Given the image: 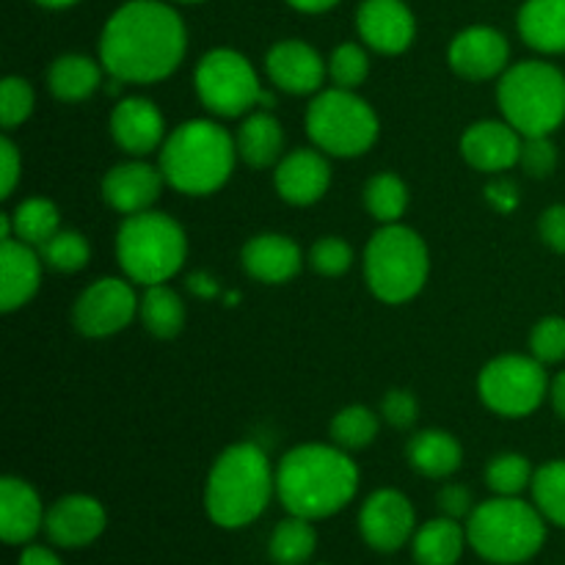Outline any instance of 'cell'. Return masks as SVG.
<instances>
[{"instance_id":"6da1fadb","label":"cell","mask_w":565,"mask_h":565,"mask_svg":"<svg viewBox=\"0 0 565 565\" xmlns=\"http://www.w3.org/2000/svg\"><path fill=\"white\" fill-rule=\"evenodd\" d=\"M188 50L185 22L160 0H130L103 28L99 61L110 77L154 83L182 64Z\"/></svg>"},{"instance_id":"7a4b0ae2","label":"cell","mask_w":565,"mask_h":565,"mask_svg":"<svg viewBox=\"0 0 565 565\" xmlns=\"http://www.w3.org/2000/svg\"><path fill=\"white\" fill-rule=\"evenodd\" d=\"M359 489V469L340 447L301 445L281 458L276 469V494L287 513L326 519L342 511Z\"/></svg>"},{"instance_id":"3957f363","label":"cell","mask_w":565,"mask_h":565,"mask_svg":"<svg viewBox=\"0 0 565 565\" xmlns=\"http://www.w3.org/2000/svg\"><path fill=\"white\" fill-rule=\"evenodd\" d=\"M274 491L276 475L270 472L268 456L252 441H241L221 452L210 469L204 505L218 527L237 530L265 511Z\"/></svg>"},{"instance_id":"277c9868","label":"cell","mask_w":565,"mask_h":565,"mask_svg":"<svg viewBox=\"0 0 565 565\" xmlns=\"http://www.w3.org/2000/svg\"><path fill=\"white\" fill-rule=\"evenodd\" d=\"M237 143L221 125L191 119L177 127L160 149V171L166 182L188 196H207L230 180Z\"/></svg>"},{"instance_id":"5b68a950","label":"cell","mask_w":565,"mask_h":565,"mask_svg":"<svg viewBox=\"0 0 565 565\" xmlns=\"http://www.w3.org/2000/svg\"><path fill=\"white\" fill-rule=\"evenodd\" d=\"M546 539L544 513L519 497H497L469 513L467 541L489 563L516 565L539 555Z\"/></svg>"},{"instance_id":"8992f818","label":"cell","mask_w":565,"mask_h":565,"mask_svg":"<svg viewBox=\"0 0 565 565\" xmlns=\"http://www.w3.org/2000/svg\"><path fill=\"white\" fill-rule=\"evenodd\" d=\"M497 99L522 136H552L565 119V75L546 61H522L502 72Z\"/></svg>"},{"instance_id":"52a82bcc","label":"cell","mask_w":565,"mask_h":565,"mask_svg":"<svg viewBox=\"0 0 565 565\" xmlns=\"http://www.w3.org/2000/svg\"><path fill=\"white\" fill-rule=\"evenodd\" d=\"M188 241L182 226L166 213L127 215L116 235V257L127 279L143 287L166 285L182 268Z\"/></svg>"},{"instance_id":"ba28073f","label":"cell","mask_w":565,"mask_h":565,"mask_svg":"<svg viewBox=\"0 0 565 565\" xmlns=\"http://www.w3.org/2000/svg\"><path fill=\"white\" fill-rule=\"evenodd\" d=\"M428 246L414 230L386 224L375 232L364 252V276L375 298L384 303H406L428 279Z\"/></svg>"},{"instance_id":"9c48e42d","label":"cell","mask_w":565,"mask_h":565,"mask_svg":"<svg viewBox=\"0 0 565 565\" xmlns=\"http://www.w3.org/2000/svg\"><path fill=\"white\" fill-rule=\"evenodd\" d=\"M307 132L326 154L356 158L379 138V116L348 88H329L309 105Z\"/></svg>"},{"instance_id":"30bf717a","label":"cell","mask_w":565,"mask_h":565,"mask_svg":"<svg viewBox=\"0 0 565 565\" xmlns=\"http://www.w3.org/2000/svg\"><path fill=\"white\" fill-rule=\"evenodd\" d=\"M196 94L213 114L241 116L254 105L274 103L270 94L263 92L252 61L235 50H210L196 66Z\"/></svg>"},{"instance_id":"8fae6325","label":"cell","mask_w":565,"mask_h":565,"mask_svg":"<svg viewBox=\"0 0 565 565\" xmlns=\"http://www.w3.org/2000/svg\"><path fill=\"white\" fill-rule=\"evenodd\" d=\"M480 401L502 417H527L544 403L550 379L539 359L500 356L478 379Z\"/></svg>"},{"instance_id":"7c38bea8","label":"cell","mask_w":565,"mask_h":565,"mask_svg":"<svg viewBox=\"0 0 565 565\" xmlns=\"http://www.w3.org/2000/svg\"><path fill=\"white\" fill-rule=\"evenodd\" d=\"M138 298L125 279H97L75 303V326L86 337H110L130 326Z\"/></svg>"},{"instance_id":"4fadbf2b","label":"cell","mask_w":565,"mask_h":565,"mask_svg":"<svg viewBox=\"0 0 565 565\" xmlns=\"http://www.w3.org/2000/svg\"><path fill=\"white\" fill-rule=\"evenodd\" d=\"M359 527L364 541L379 552H395L412 539L414 533V508L406 494L395 489H381L367 497L362 513H359Z\"/></svg>"},{"instance_id":"5bb4252c","label":"cell","mask_w":565,"mask_h":565,"mask_svg":"<svg viewBox=\"0 0 565 565\" xmlns=\"http://www.w3.org/2000/svg\"><path fill=\"white\" fill-rule=\"evenodd\" d=\"M511 47L500 31L475 25L458 33L450 44V66L467 81H489L505 72Z\"/></svg>"},{"instance_id":"9a60e30c","label":"cell","mask_w":565,"mask_h":565,"mask_svg":"<svg viewBox=\"0 0 565 565\" xmlns=\"http://www.w3.org/2000/svg\"><path fill=\"white\" fill-rule=\"evenodd\" d=\"M359 33L373 50L397 55L408 50L417 33L412 9L403 0H364L356 17Z\"/></svg>"},{"instance_id":"2e32d148","label":"cell","mask_w":565,"mask_h":565,"mask_svg":"<svg viewBox=\"0 0 565 565\" xmlns=\"http://www.w3.org/2000/svg\"><path fill=\"white\" fill-rule=\"evenodd\" d=\"M44 527L53 544L77 550L97 541L105 530V511L94 497L72 494L55 502L44 516Z\"/></svg>"},{"instance_id":"e0dca14e","label":"cell","mask_w":565,"mask_h":565,"mask_svg":"<svg viewBox=\"0 0 565 565\" xmlns=\"http://www.w3.org/2000/svg\"><path fill=\"white\" fill-rule=\"evenodd\" d=\"M265 66H268L270 81L290 94L318 92L326 81V72H329L318 50L309 47L307 42H298V39L274 44L268 58H265Z\"/></svg>"},{"instance_id":"ac0fdd59","label":"cell","mask_w":565,"mask_h":565,"mask_svg":"<svg viewBox=\"0 0 565 565\" xmlns=\"http://www.w3.org/2000/svg\"><path fill=\"white\" fill-rule=\"evenodd\" d=\"M524 136L508 121H478L461 138V152L480 171H505L522 158Z\"/></svg>"},{"instance_id":"d6986e66","label":"cell","mask_w":565,"mask_h":565,"mask_svg":"<svg viewBox=\"0 0 565 565\" xmlns=\"http://www.w3.org/2000/svg\"><path fill=\"white\" fill-rule=\"evenodd\" d=\"M331 185L329 160L318 149H296L276 166V191L285 202L315 204L326 196Z\"/></svg>"},{"instance_id":"ffe728a7","label":"cell","mask_w":565,"mask_h":565,"mask_svg":"<svg viewBox=\"0 0 565 565\" xmlns=\"http://www.w3.org/2000/svg\"><path fill=\"white\" fill-rule=\"evenodd\" d=\"M163 171L149 163H121L110 169L103 180V199L125 215L143 213L152 207L163 191Z\"/></svg>"},{"instance_id":"44dd1931","label":"cell","mask_w":565,"mask_h":565,"mask_svg":"<svg viewBox=\"0 0 565 565\" xmlns=\"http://www.w3.org/2000/svg\"><path fill=\"white\" fill-rule=\"evenodd\" d=\"M163 114L143 97H127L110 114V132L130 154H149L163 141Z\"/></svg>"},{"instance_id":"7402d4cb","label":"cell","mask_w":565,"mask_h":565,"mask_svg":"<svg viewBox=\"0 0 565 565\" xmlns=\"http://www.w3.org/2000/svg\"><path fill=\"white\" fill-rule=\"evenodd\" d=\"M39 279H42V263L33 246L17 237L3 241L0 246V309L14 312L25 307L36 296Z\"/></svg>"},{"instance_id":"603a6c76","label":"cell","mask_w":565,"mask_h":565,"mask_svg":"<svg viewBox=\"0 0 565 565\" xmlns=\"http://www.w3.org/2000/svg\"><path fill=\"white\" fill-rule=\"evenodd\" d=\"M301 263L303 257L298 243L290 241L287 235H276V232L252 237L243 246V265H246L254 279L265 281V285L290 281L301 270Z\"/></svg>"},{"instance_id":"cb8c5ba5","label":"cell","mask_w":565,"mask_h":565,"mask_svg":"<svg viewBox=\"0 0 565 565\" xmlns=\"http://www.w3.org/2000/svg\"><path fill=\"white\" fill-rule=\"evenodd\" d=\"M44 522L39 494L20 478L0 480V539L6 544H25Z\"/></svg>"},{"instance_id":"d4e9b609","label":"cell","mask_w":565,"mask_h":565,"mask_svg":"<svg viewBox=\"0 0 565 565\" xmlns=\"http://www.w3.org/2000/svg\"><path fill=\"white\" fill-rule=\"evenodd\" d=\"M519 33L541 53H565V0H527L519 11Z\"/></svg>"},{"instance_id":"484cf974","label":"cell","mask_w":565,"mask_h":565,"mask_svg":"<svg viewBox=\"0 0 565 565\" xmlns=\"http://www.w3.org/2000/svg\"><path fill=\"white\" fill-rule=\"evenodd\" d=\"M237 154L246 160L252 169H268L276 160L281 158V147H285V132L276 116L265 114H252L243 127L237 130Z\"/></svg>"},{"instance_id":"4316f807","label":"cell","mask_w":565,"mask_h":565,"mask_svg":"<svg viewBox=\"0 0 565 565\" xmlns=\"http://www.w3.org/2000/svg\"><path fill=\"white\" fill-rule=\"evenodd\" d=\"M408 461L425 478H450L461 467V445L447 430H423L408 441Z\"/></svg>"},{"instance_id":"83f0119b","label":"cell","mask_w":565,"mask_h":565,"mask_svg":"<svg viewBox=\"0 0 565 565\" xmlns=\"http://www.w3.org/2000/svg\"><path fill=\"white\" fill-rule=\"evenodd\" d=\"M47 83L50 92L58 99H64V103H81V99L92 97L97 92L99 83H103V72H99V66L88 55L70 53L53 61Z\"/></svg>"},{"instance_id":"f1b7e54d","label":"cell","mask_w":565,"mask_h":565,"mask_svg":"<svg viewBox=\"0 0 565 565\" xmlns=\"http://www.w3.org/2000/svg\"><path fill=\"white\" fill-rule=\"evenodd\" d=\"M461 552L463 530L458 519H434L414 535V561L419 565H456Z\"/></svg>"},{"instance_id":"f546056e","label":"cell","mask_w":565,"mask_h":565,"mask_svg":"<svg viewBox=\"0 0 565 565\" xmlns=\"http://www.w3.org/2000/svg\"><path fill=\"white\" fill-rule=\"evenodd\" d=\"M138 312H141V320L143 326H147L149 334L160 337V340H171V337L180 334L182 326H185V307H182V298L166 285L147 287L141 303H138Z\"/></svg>"},{"instance_id":"4dcf8cb0","label":"cell","mask_w":565,"mask_h":565,"mask_svg":"<svg viewBox=\"0 0 565 565\" xmlns=\"http://www.w3.org/2000/svg\"><path fill=\"white\" fill-rule=\"evenodd\" d=\"M11 215V232L17 241L28 243V246L42 248L55 232L61 230V215L50 199H25L17 204Z\"/></svg>"},{"instance_id":"1f68e13d","label":"cell","mask_w":565,"mask_h":565,"mask_svg":"<svg viewBox=\"0 0 565 565\" xmlns=\"http://www.w3.org/2000/svg\"><path fill=\"white\" fill-rule=\"evenodd\" d=\"M318 535H315L309 519L292 516L276 524L270 535V557L276 565H303L315 555Z\"/></svg>"},{"instance_id":"d6a6232c","label":"cell","mask_w":565,"mask_h":565,"mask_svg":"<svg viewBox=\"0 0 565 565\" xmlns=\"http://www.w3.org/2000/svg\"><path fill=\"white\" fill-rule=\"evenodd\" d=\"M364 204H367L370 215L381 224H397L401 215L408 207V191L406 182L397 174H375L364 188Z\"/></svg>"},{"instance_id":"836d02e7","label":"cell","mask_w":565,"mask_h":565,"mask_svg":"<svg viewBox=\"0 0 565 565\" xmlns=\"http://www.w3.org/2000/svg\"><path fill=\"white\" fill-rule=\"evenodd\" d=\"M533 497L544 519L565 527V461H550L533 475Z\"/></svg>"},{"instance_id":"e575fe53","label":"cell","mask_w":565,"mask_h":565,"mask_svg":"<svg viewBox=\"0 0 565 565\" xmlns=\"http://www.w3.org/2000/svg\"><path fill=\"white\" fill-rule=\"evenodd\" d=\"M379 434V417L367 406H348L331 419V436L342 450H362Z\"/></svg>"},{"instance_id":"d590c367","label":"cell","mask_w":565,"mask_h":565,"mask_svg":"<svg viewBox=\"0 0 565 565\" xmlns=\"http://www.w3.org/2000/svg\"><path fill=\"white\" fill-rule=\"evenodd\" d=\"M42 259L50 268L61 270V274H75L92 257V248H88L86 237L75 230H58L42 248Z\"/></svg>"},{"instance_id":"8d00e7d4","label":"cell","mask_w":565,"mask_h":565,"mask_svg":"<svg viewBox=\"0 0 565 565\" xmlns=\"http://www.w3.org/2000/svg\"><path fill=\"white\" fill-rule=\"evenodd\" d=\"M533 467L524 456L519 452H505V456H497L494 461L486 469V480H489L491 491H497L500 497H516L522 494L527 486H533Z\"/></svg>"},{"instance_id":"74e56055","label":"cell","mask_w":565,"mask_h":565,"mask_svg":"<svg viewBox=\"0 0 565 565\" xmlns=\"http://www.w3.org/2000/svg\"><path fill=\"white\" fill-rule=\"evenodd\" d=\"M329 72H331V81L337 83V88H353L362 86L370 75V58L359 44L345 42L331 53L329 61Z\"/></svg>"},{"instance_id":"f35d334b","label":"cell","mask_w":565,"mask_h":565,"mask_svg":"<svg viewBox=\"0 0 565 565\" xmlns=\"http://www.w3.org/2000/svg\"><path fill=\"white\" fill-rule=\"evenodd\" d=\"M33 110V88L22 77H6L0 86V121L6 130H14L17 125L31 116Z\"/></svg>"},{"instance_id":"ab89813d","label":"cell","mask_w":565,"mask_h":565,"mask_svg":"<svg viewBox=\"0 0 565 565\" xmlns=\"http://www.w3.org/2000/svg\"><path fill=\"white\" fill-rule=\"evenodd\" d=\"M530 348L541 364H555L565 359V320L544 318L530 334Z\"/></svg>"},{"instance_id":"60d3db41","label":"cell","mask_w":565,"mask_h":565,"mask_svg":"<svg viewBox=\"0 0 565 565\" xmlns=\"http://www.w3.org/2000/svg\"><path fill=\"white\" fill-rule=\"evenodd\" d=\"M312 265L323 276H342L353 263V252L342 237H320L312 246Z\"/></svg>"},{"instance_id":"b9f144b4","label":"cell","mask_w":565,"mask_h":565,"mask_svg":"<svg viewBox=\"0 0 565 565\" xmlns=\"http://www.w3.org/2000/svg\"><path fill=\"white\" fill-rule=\"evenodd\" d=\"M522 169L530 177H550L557 166V149L550 141V136H524L522 141V158H519Z\"/></svg>"},{"instance_id":"7bdbcfd3","label":"cell","mask_w":565,"mask_h":565,"mask_svg":"<svg viewBox=\"0 0 565 565\" xmlns=\"http://www.w3.org/2000/svg\"><path fill=\"white\" fill-rule=\"evenodd\" d=\"M381 414L392 428H408L417 419V401H414L412 392L392 390L386 392L384 403H381Z\"/></svg>"},{"instance_id":"ee69618b","label":"cell","mask_w":565,"mask_h":565,"mask_svg":"<svg viewBox=\"0 0 565 565\" xmlns=\"http://www.w3.org/2000/svg\"><path fill=\"white\" fill-rule=\"evenodd\" d=\"M541 237L546 246L565 254V204H555L541 215Z\"/></svg>"},{"instance_id":"f6af8a7d","label":"cell","mask_w":565,"mask_h":565,"mask_svg":"<svg viewBox=\"0 0 565 565\" xmlns=\"http://www.w3.org/2000/svg\"><path fill=\"white\" fill-rule=\"evenodd\" d=\"M436 502H439L441 513L450 519H461L472 513V494L463 486H445L439 497H436Z\"/></svg>"},{"instance_id":"bcb514c9","label":"cell","mask_w":565,"mask_h":565,"mask_svg":"<svg viewBox=\"0 0 565 565\" xmlns=\"http://www.w3.org/2000/svg\"><path fill=\"white\" fill-rule=\"evenodd\" d=\"M0 160H3V171H0V180H3V188H0V191L3 193H0V196L9 199L11 193H14L17 180H20V169H22L20 152H17V147L9 141V138L0 141Z\"/></svg>"},{"instance_id":"7dc6e473","label":"cell","mask_w":565,"mask_h":565,"mask_svg":"<svg viewBox=\"0 0 565 565\" xmlns=\"http://www.w3.org/2000/svg\"><path fill=\"white\" fill-rule=\"evenodd\" d=\"M188 287L202 298H215L221 292V285L210 274H193L191 279H188Z\"/></svg>"},{"instance_id":"c3c4849f","label":"cell","mask_w":565,"mask_h":565,"mask_svg":"<svg viewBox=\"0 0 565 565\" xmlns=\"http://www.w3.org/2000/svg\"><path fill=\"white\" fill-rule=\"evenodd\" d=\"M20 565H64V563H61L53 552L44 550V546H28V550L22 552Z\"/></svg>"},{"instance_id":"681fc988","label":"cell","mask_w":565,"mask_h":565,"mask_svg":"<svg viewBox=\"0 0 565 565\" xmlns=\"http://www.w3.org/2000/svg\"><path fill=\"white\" fill-rule=\"evenodd\" d=\"M292 9L309 11V14H320V11H329L331 6H337L340 0H287Z\"/></svg>"},{"instance_id":"f907efd6","label":"cell","mask_w":565,"mask_h":565,"mask_svg":"<svg viewBox=\"0 0 565 565\" xmlns=\"http://www.w3.org/2000/svg\"><path fill=\"white\" fill-rule=\"evenodd\" d=\"M552 406H555V412L565 419V373H561L552 381Z\"/></svg>"},{"instance_id":"816d5d0a","label":"cell","mask_w":565,"mask_h":565,"mask_svg":"<svg viewBox=\"0 0 565 565\" xmlns=\"http://www.w3.org/2000/svg\"><path fill=\"white\" fill-rule=\"evenodd\" d=\"M36 3L47 6V9H66V6H75L77 0H36Z\"/></svg>"},{"instance_id":"f5cc1de1","label":"cell","mask_w":565,"mask_h":565,"mask_svg":"<svg viewBox=\"0 0 565 565\" xmlns=\"http://www.w3.org/2000/svg\"><path fill=\"white\" fill-rule=\"evenodd\" d=\"M180 3H199V0H180Z\"/></svg>"}]
</instances>
